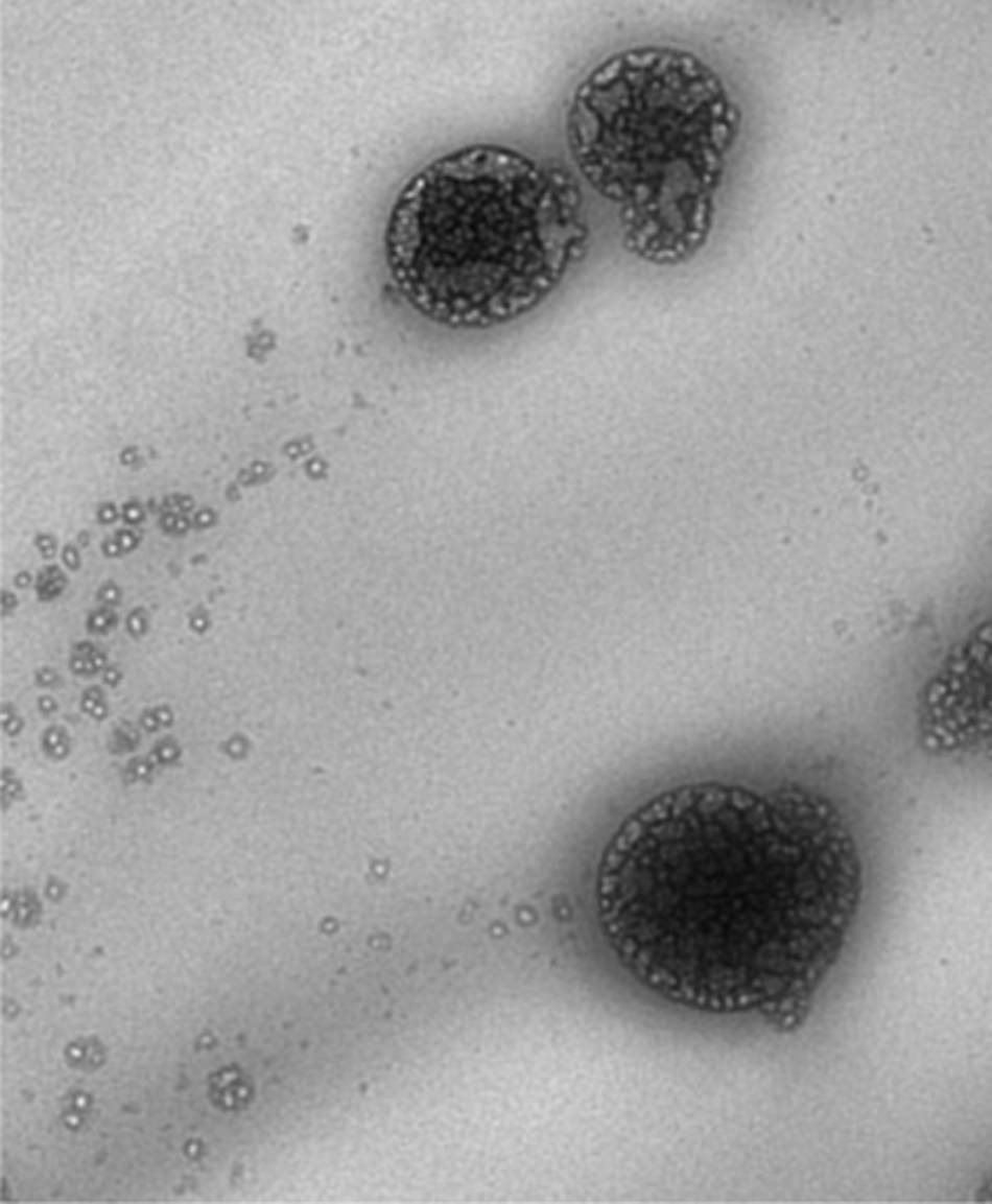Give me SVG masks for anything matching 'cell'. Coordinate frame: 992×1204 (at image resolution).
Listing matches in <instances>:
<instances>
[{"mask_svg": "<svg viewBox=\"0 0 992 1204\" xmlns=\"http://www.w3.org/2000/svg\"><path fill=\"white\" fill-rule=\"evenodd\" d=\"M584 195L565 170L503 146L438 158L402 186L386 227L400 294L438 325L522 318L586 257Z\"/></svg>", "mask_w": 992, "mask_h": 1204, "instance_id": "obj_2", "label": "cell"}, {"mask_svg": "<svg viewBox=\"0 0 992 1204\" xmlns=\"http://www.w3.org/2000/svg\"><path fill=\"white\" fill-rule=\"evenodd\" d=\"M212 1104L227 1113H238L250 1106L252 1096H255V1085L245 1070L240 1066H223L214 1070L208 1082Z\"/></svg>", "mask_w": 992, "mask_h": 1204, "instance_id": "obj_5", "label": "cell"}, {"mask_svg": "<svg viewBox=\"0 0 992 1204\" xmlns=\"http://www.w3.org/2000/svg\"><path fill=\"white\" fill-rule=\"evenodd\" d=\"M741 114L694 52L640 45L586 73L567 104L578 174L614 205L625 250L654 266L710 238Z\"/></svg>", "mask_w": 992, "mask_h": 1204, "instance_id": "obj_3", "label": "cell"}, {"mask_svg": "<svg viewBox=\"0 0 992 1204\" xmlns=\"http://www.w3.org/2000/svg\"><path fill=\"white\" fill-rule=\"evenodd\" d=\"M917 734L931 753L992 749V619L954 642L924 685Z\"/></svg>", "mask_w": 992, "mask_h": 1204, "instance_id": "obj_4", "label": "cell"}, {"mask_svg": "<svg viewBox=\"0 0 992 1204\" xmlns=\"http://www.w3.org/2000/svg\"><path fill=\"white\" fill-rule=\"evenodd\" d=\"M88 1110H90V1099L82 1096V1094H71L67 1099V1106H64V1123L69 1127H80L86 1123L88 1117Z\"/></svg>", "mask_w": 992, "mask_h": 1204, "instance_id": "obj_8", "label": "cell"}, {"mask_svg": "<svg viewBox=\"0 0 992 1204\" xmlns=\"http://www.w3.org/2000/svg\"><path fill=\"white\" fill-rule=\"evenodd\" d=\"M13 908H15V911H13V920L17 922V925H22V927L36 925V922H39V918H41V903H39V899H36V896L29 894V892L15 894Z\"/></svg>", "mask_w": 992, "mask_h": 1204, "instance_id": "obj_7", "label": "cell"}, {"mask_svg": "<svg viewBox=\"0 0 992 1204\" xmlns=\"http://www.w3.org/2000/svg\"><path fill=\"white\" fill-rule=\"evenodd\" d=\"M860 896L847 819L800 786L663 790L621 821L593 877L597 925L642 988L779 1031L807 1019Z\"/></svg>", "mask_w": 992, "mask_h": 1204, "instance_id": "obj_1", "label": "cell"}, {"mask_svg": "<svg viewBox=\"0 0 992 1204\" xmlns=\"http://www.w3.org/2000/svg\"><path fill=\"white\" fill-rule=\"evenodd\" d=\"M67 1059L73 1068L95 1070L104 1063V1047L97 1040L80 1038L67 1047Z\"/></svg>", "mask_w": 992, "mask_h": 1204, "instance_id": "obj_6", "label": "cell"}]
</instances>
